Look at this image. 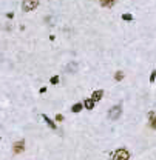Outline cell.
I'll use <instances>...</instances> for the list:
<instances>
[{
	"mask_svg": "<svg viewBox=\"0 0 156 160\" xmlns=\"http://www.w3.org/2000/svg\"><path fill=\"white\" fill-rule=\"evenodd\" d=\"M128 159H130V153L127 150H124V148H119L118 151H115V154L111 157V160H128Z\"/></svg>",
	"mask_w": 156,
	"mask_h": 160,
	"instance_id": "1",
	"label": "cell"
},
{
	"mask_svg": "<svg viewBox=\"0 0 156 160\" xmlns=\"http://www.w3.org/2000/svg\"><path fill=\"white\" fill-rule=\"evenodd\" d=\"M121 114H122V106L121 105H116V106H113L108 111V119L110 120H118L121 117Z\"/></svg>",
	"mask_w": 156,
	"mask_h": 160,
	"instance_id": "2",
	"label": "cell"
},
{
	"mask_svg": "<svg viewBox=\"0 0 156 160\" xmlns=\"http://www.w3.org/2000/svg\"><path fill=\"white\" fill-rule=\"evenodd\" d=\"M39 6V0H23L22 2V9L23 11H34Z\"/></svg>",
	"mask_w": 156,
	"mask_h": 160,
	"instance_id": "3",
	"label": "cell"
},
{
	"mask_svg": "<svg viewBox=\"0 0 156 160\" xmlns=\"http://www.w3.org/2000/svg\"><path fill=\"white\" fill-rule=\"evenodd\" d=\"M23 150H25V142H23V140L15 142V143H14V146H12L14 154H20V153H23Z\"/></svg>",
	"mask_w": 156,
	"mask_h": 160,
	"instance_id": "4",
	"label": "cell"
},
{
	"mask_svg": "<svg viewBox=\"0 0 156 160\" xmlns=\"http://www.w3.org/2000/svg\"><path fill=\"white\" fill-rule=\"evenodd\" d=\"M102 96H104V91H102V89H98V91H94V92H93L91 100H93V102H98V100H101V99H102Z\"/></svg>",
	"mask_w": 156,
	"mask_h": 160,
	"instance_id": "5",
	"label": "cell"
},
{
	"mask_svg": "<svg viewBox=\"0 0 156 160\" xmlns=\"http://www.w3.org/2000/svg\"><path fill=\"white\" fill-rule=\"evenodd\" d=\"M42 119H43V120L46 122V125H48V126H50L51 129H56V123H54V122H53V120H51V119H50V117H48L46 114H42Z\"/></svg>",
	"mask_w": 156,
	"mask_h": 160,
	"instance_id": "6",
	"label": "cell"
},
{
	"mask_svg": "<svg viewBox=\"0 0 156 160\" xmlns=\"http://www.w3.org/2000/svg\"><path fill=\"white\" fill-rule=\"evenodd\" d=\"M99 3L104 6V8H113L116 0H99Z\"/></svg>",
	"mask_w": 156,
	"mask_h": 160,
	"instance_id": "7",
	"label": "cell"
},
{
	"mask_svg": "<svg viewBox=\"0 0 156 160\" xmlns=\"http://www.w3.org/2000/svg\"><path fill=\"white\" fill-rule=\"evenodd\" d=\"M149 117H150V126L156 129V114H155V113H150V114H149Z\"/></svg>",
	"mask_w": 156,
	"mask_h": 160,
	"instance_id": "8",
	"label": "cell"
},
{
	"mask_svg": "<svg viewBox=\"0 0 156 160\" xmlns=\"http://www.w3.org/2000/svg\"><path fill=\"white\" fill-rule=\"evenodd\" d=\"M84 105H85L87 109H93V108H94V102H93L91 99H87V100L84 102Z\"/></svg>",
	"mask_w": 156,
	"mask_h": 160,
	"instance_id": "9",
	"label": "cell"
},
{
	"mask_svg": "<svg viewBox=\"0 0 156 160\" xmlns=\"http://www.w3.org/2000/svg\"><path fill=\"white\" fill-rule=\"evenodd\" d=\"M124 79V71H116V74H115V80L116 82H121Z\"/></svg>",
	"mask_w": 156,
	"mask_h": 160,
	"instance_id": "10",
	"label": "cell"
},
{
	"mask_svg": "<svg viewBox=\"0 0 156 160\" xmlns=\"http://www.w3.org/2000/svg\"><path fill=\"white\" fill-rule=\"evenodd\" d=\"M80 109H82V103H74V105L71 106V111H73V113H79Z\"/></svg>",
	"mask_w": 156,
	"mask_h": 160,
	"instance_id": "11",
	"label": "cell"
},
{
	"mask_svg": "<svg viewBox=\"0 0 156 160\" xmlns=\"http://www.w3.org/2000/svg\"><path fill=\"white\" fill-rule=\"evenodd\" d=\"M122 20L132 22V20H133V15H132V14H122Z\"/></svg>",
	"mask_w": 156,
	"mask_h": 160,
	"instance_id": "12",
	"label": "cell"
},
{
	"mask_svg": "<svg viewBox=\"0 0 156 160\" xmlns=\"http://www.w3.org/2000/svg\"><path fill=\"white\" fill-rule=\"evenodd\" d=\"M50 82H51V83H53V85H57V83H59V76H53V77H51V80H50Z\"/></svg>",
	"mask_w": 156,
	"mask_h": 160,
	"instance_id": "13",
	"label": "cell"
},
{
	"mask_svg": "<svg viewBox=\"0 0 156 160\" xmlns=\"http://www.w3.org/2000/svg\"><path fill=\"white\" fill-rule=\"evenodd\" d=\"M155 79H156V69L155 71H152V74H150V83H153Z\"/></svg>",
	"mask_w": 156,
	"mask_h": 160,
	"instance_id": "14",
	"label": "cell"
},
{
	"mask_svg": "<svg viewBox=\"0 0 156 160\" xmlns=\"http://www.w3.org/2000/svg\"><path fill=\"white\" fill-rule=\"evenodd\" d=\"M56 120H57V122H62V120H63V116H62V114H57V116H56Z\"/></svg>",
	"mask_w": 156,
	"mask_h": 160,
	"instance_id": "15",
	"label": "cell"
},
{
	"mask_svg": "<svg viewBox=\"0 0 156 160\" xmlns=\"http://www.w3.org/2000/svg\"><path fill=\"white\" fill-rule=\"evenodd\" d=\"M76 68V63H70V66H68V69H74ZM71 72V71H70Z\"/></svg>",
	"mask_w": 156,
	"mask_h": 160,
	"instance_id": "16",
	"label": "cell"
},
{
	"mask_svg": "<svg viewBox=\"0 0 156 160\" xmlns=\"http://www.w3.org/2000/svg\"><path fill=\"white\" fill-rule=\"evenodd\" d=\"M6 15H8V18H12V17H14V14H12V12H8Z\"/></svg>",
	"mask_w": 156,
	"mask_h": 160,
	"instance_id": "17",
	"label": "cell"
}]
</instances>
